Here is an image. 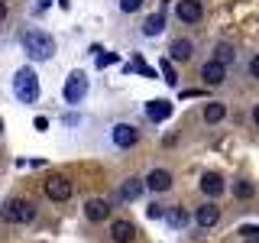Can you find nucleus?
Returning a JSON list of instances; mask_svg holds the SVG:
<instances>
[{"label": "nucleus", "mask_w": 259, "mask_h": 243, "mask_svg": "<svg viewBox=\"0 0 259 243\" xmlns=\"http://www.w3.org/2000/svg\"><path fill=\"white\" fill-rule=\"evenodd\" d=\"M240 237L246 240V243H259V227H256V224H246V227H240Z\"/></svg>", "instance_id": "obj_21"}, {"label": "nucleus", "mask_w": 259, "mask_h": 243, "mask_svg": "<svg viewBox=\"0 0 259 243\" xmlns=\"http://www.w3.org/2000/svg\"><path fill=\"white\" fill-rule=\"evenodd\" d=\"M65 101L68 104H81L84 101V94H88V75L84 71H71L68 81H65Z\"/></svg>", "instance_id": "obj_3"}, {"label": "nucleus", "mask_w": 259, "mask_h": 243, "mask_svg": "<svg viewBox=\"0 0 259 243\" xmlns=\"http://www.w3.org/2000/svg\"><path fill=\"white\" fill-rule=\"evenodd\" d=\"M146 117L156 120V124H162V120L172 117V104H168V101H149V104H146Z\"/></svg>", "instance_id": "obj_15"}, {"label": "nucleus", "mask_w": 259, "mask_h": 243, "mask_svg": "<svg viewBox=\"0 0 259 243\" xmlns=\"http://www.w3.org/2000/svg\"><path fill=\"white\" fill-rule=\"evenodd\" d=\"M191 55H194L191 39H175V43L168 46V62H188Z\"/></svg>", "instance_id": "obj_14"}, {"label": "nucleus", "mask_w": 259, "mask_h": 243, "mask_svg": "<svg viewBox=\"0 0 259 243\" xmlns=\"http://www.w3.org/2000/svg\"><path fill=\"white\" fill-rule=\"evenodd\" d=\"M143 185L149 191H168L172 188V172H168V169H152V172L143 178Z\"/></svg>", "instance_id": "obj_9"}, {"label": "nucleus", "mask_w": 259, "mask_h": 243, "mask_svg": "<svg viewBox=\"0 0 259 243\" xmlns=\"http://www.w3.org/2000/svg\"><path fill=\"white\" fill-rule=\"evenodd\" d=\"M162 29H165V16H162V13L146 16V23H143V36H159Z\"/></svg>", "instance_id": "obj_18"}, {"label": "nucleus", "mask_w": 259, "mask_h": 243, "mask_svg": "<svg viewBox=\"0 0 259 243\" xmlns=\"http://www.w3.org/2000/svg\"><path fill=\"white\" fill-rule=\"evenodd\" d=\"M159 65H162V75H165V81H168V85H172V88H175V85H178V75H175V68H172V62H168V59H162Z\"/></svg>", "instance_id": "obj_23"}, {"label": "nucleus", "mask_w": 259, "mask_h": 243, "mask_svg": "<svg viewBox=\"0 0 259 243\" xmlns=\"http://www.w3.org/2000/svg\"><path fill=\"white\" fill-rule=\"evenodd\" d=\"M198 185H201V191H204L210 201H214V198H221V194H224V188H227V185H224V178L217 175V172H204Z\"/></svg>", "instance_id": "obj_12"}, {"label": "nucleus", "mask_w": 259, "mask_h": 243, "mask_svg": "<svg viewBox=\"0 0 259 243\" xmlns=\"http://www.w3.org/2000/svg\"><path fill=\"white\" fill-rule=\"evenodd\" d=\"M4 20H7V4L0 0V23H4Z\"/></svg>", "instance_id": "obj_30"}, {"label": "nucleus", "mask_w": 259, "mask_h": 243, "mask_svg": "<svg viewBox=\"0 0 259 243\" xmlns=\"http://www.w3.org/2000/svg\"><path fill=\"white\" fill-rule=\"evenodd\" d=\"M110 240L113 243H133L136 240V227L130 221H113L110 224Z\"/></svg>", "instance_id": "obj_13"}, {"label": "nucleus", "mask_w": 259, "mask_h": 243, "mask_svg": "<svg viewBox=\"0 0 259 243\" xmlns=\"http://www.w3.org/2000/svg\"><path fill=\"white\" fill-rule=\"evenodd\" d=\"M13 94H16V101H23V104H36V97H39V78H36V71H32V68H16V75H13Z\"/></svg>", "instance_id": "obj_2"}, {"label": "nucleus", "mask_w": 259, "mask_h": 243, "mask_svg": "<svg viewBox=\"0 0 259 243\" xmlns=\"http://www.w3.org/2000/svg\"><path fill=\"white\" fill-rule=\"evenodd\" d=\"M249 78H256V81H259V52L253 55V59H249Z\"/></svg>", "instance_id": "obj_27"}, {"label": "nucleus", "mask_w": 259, "mask_h": 243, "mask_svg": "<svg viewBox=\"0 0 259 243\" xmlns=\"http://www.w3.org/2000/svg\"><path fill=\"white\" fill-rule=\"evenodd\" d=\"M214 59L221 62V65H230L233 59H237V52H233V49L227 46V43H217V49H214Z\"/></svg>", "instance_id": "obj_20"}, {"label": "nucleus", "mask_w": 259, "mask_h": 243, "mask_svg": "<svg viewBox=\"0 0 259 243\" xmlns=\"http://www.w3.org/2000/svg\"><path fill=\"white\" fill-rule=\"evenodd\" d=\"M224 78H227V65H221L217 59H207L204 65H201V81H204L207 88L224 85Z\"/></svg>", "instance_id": "obj_6"}, {"label": "nucleus", "mask_w": 259, "mask_h": 243, "mask_svg": "<svg viewBox=\"0 0 259 243\" xmlns=\"http://www.w3.org/2000/svg\"><path fill=\"white\" fill-rule=\"evenodd\" d=\"M253 124L259 127V104H256V107H253Z\"/></svg>", "instance_id": "obj_31"}, {"label": "nucleus", "mask_w": 259, "mask_h": 243, "mask_svg": "<svg viewBox=\"0 0 259 243\" xmlns=\"http://www.w3.org/2000/svg\"><path fill=\"white\" fill-rule=\"evenodd\" d=\"M201 117H204V124H221V120L227 117V104H221V101H207Z\"/></svg>", "instance_id": "obj_17"}, {"label": "nucleus", "mask_w": 259, "mask_h": 243, "mask_svg": "<svg viewBox=\"0 0 259 243\" xmlns=\"http://www.w3.org/2000/svg\"><path fill=\"white\" fill-rule=\"evenodd\" d=\"M120 55L117 52H104V55H97V68H107V65H113Z\"/></svg>", "instance_id": "obj_24"}, {"label": "nucleus", "mask_w": 259, "mask_h": 243, "mask_svg": "<svg viewBox=\"0 0 259 243\" xmlns=\"http://www.w3.org/2000/svg\"><path fill=\"white\" fill-rule=\"evenodd\" d=\"M84 217H88V221H94V224L107 221V217H110V201H104V198H91V201L84 205Z\"/></svg>", "instance_id": "obj_11"}, {"label": "nucleus", "mask_w": 259, "mask_h": 243, "mask_svg": "<svg viewBox=\"0 0 259 243\" xmlns=\"http://www.w3.org/2000/svg\"><path fill=\"white\" fill-rule=\"evenodd\" d=\"M143 7V0H120V10L123 13H136Z\"/></svg>", "instance_id": "obj_25"}, {"label": "nucleus", "mask_w": 259, "mask_h": 243, "mask_svg": "<svg viewBox=\"0 0 259 243\" xmlns=\"http://www.w3.org/2000/svg\"><path fill=\"white\" fill-rule=\"evenodd\" d=\"M46 198L49 201H68L71 198V182L65 175H52L46 182Z\"/></svg>", "instance_id": "obj_5"}, {"label": "nucleus", "mask_w": 259, "mask_h": 243, "mask_svg": "<svg viewBox=\"0 0 259 243\" xmlns=\"http://www.w3.org/2000/svg\"><path fill=\"white\" fill-rule=\"evenodd\" d=\"M146 214H149V217H152V221H159V217H162V214H165V211H162V205H149V211H146Z\"/></svg>", "instance_id": "obj_28"}, {"label": "nucleus", "mask_w": 259, "mask_h": 243, "mask_svg": "<svg viewBox=\"0 0 259 243\" xmlns=\"http://www.w3.org/2000/svg\"><path fill=\"white\" fill-rule=\"evenodd\" d=\"M172 224H175V227H185V224H188V214H185L182 208H175V211H172Z\"/></svg>", "instance_id": "obj_26"}, {"label": "nucleus", "mask_w": 259, "mask_h": 243, "mask_svg": "<svg viewBox=\"0 0 259 243\" xmlns=\"http://www.w3.org/2000/svg\"><path fill=\"white\" fill-rule=\"evenodd\" d=\"M32 217H36V205L26 198H13L10 205H7V221L10 224H29Z\"/></svg>", "instance_id": "obj_4"}, {"label": "nucleus", "mask_w": 259, "mask_h": 243, "mask_svg": "<svg viewBox=\"0 0 259 243\" xmlns=\"http://www.w3.org/2000/svg\"><path fill=\"white\" fill-rule=\"evenodd\" d=\"M217 221H221V208L214 205V201H204L198 211H194V224L201 227V230H207V227H214Z\"/></svg>", "instance_id": "obj_8"}, {"label": "nucleus", "mask_w": 259, "mask_h": 243, "mask_svg": "<svg viewBox=\"0 0 259 243\" xmlns=\"http://www.w3.org/2000/svg\"><path fill=\"white\" fill-rule=\"evenodd\" d=\"M175 13H178V20H182V23H201L204 7H201V0H178Z\"/></svg>", "instance_id": "obj_7"}, {"label": "nucleus", "mask_w": 259, "mask_h": 243, "mask_svg": "<svg viewBox=\"0 0 259 243\" xmlns=\"http://www.w3.org/2000/svg\"><path fill=\"white\" fill-rule=\"evenodd\" d=\"M126 71H140V75H146V78H156V71L149 68V65H146L143 59H136L133 65H126Z\"/></svg>", "instance_id": "obj_22"}, {"label": "nucleus", "mask_w": 259, "mask_h": 243, "mask_svg": "<svg viewBox=\"0 0 259 243\" xmlns=\"http://www.w3.org/2000/svg\"><path fill=\"white\" fill-rule=\"evenodd\" d=\"M59 4H62V7H65V10H68V0H59Z\"/></svg>", "instance_id": "obj_32"}, {"label": "nucleus", "mask_w": 259, "mask_h": 243, "mask_svg": "<svg viewBox=\"0 0 259 243\" xmlns=\"http://www.w3.org/2000/svg\"><path fill=\"white\" fill-rule=\"evenodd\" d=\"M110 136H113V143H117L120 149H130V146H136V140H140V130L130 127V124H117Z\"/></svg>", "instance_id": "obj_10"}, {"label": "nucleus", "mask_w": 259, "mask_h": 243, "mask_svg": "<svg viewBox=\"0 0 259 243\" xmlns=\"http://www.w3.org/2000/svg\"><path fill=\"white\" fill-rule=\"evenodd\" d=\"M143 188H146L143 178H126V182L120 185V201H136L143 194Z\"/></svg>", "instance_id": "obj_16"}, {"label": "nucleus", "mask_w": 259, "mask_h": 243, "mask_svg": "<svg viewBox=\"0 0 259 243\" xmlns=\"http://www.w3.org/2000/svg\"><path fill=\"white\" fill-rule=\"evenodd\" d=\"M32 127L42 133V130H49V120H46V117H36V120H32Z\"/></svg>", "instance_id": "obj_29"}, {"label": "nucleus", "mask_w": 259, "mask_h": 243, "mask_svg": "<svg viewBox=\"0 0 259 243\" xmlns=\"http://www.w3.org/2000/svg\"><path fill=\"white\" fill-rule=\"evenodd\" d=\"M233 194H237L240 201H249V198L256 194V185L246 182V178H237V182H233Z\"/></svg>", "instance_id": "obj_19"}, {"label": "nucleus", "mask_w": 259, "mask_h": 243, "mask_svg": "<svg viewBox=\"0 0 259 243\" xmlns=\"http://www.w3.org/2000/svg\"><path fill=\"white\" fill-rule=\"evenodd\" d=\"M23 49H26V52H29V59H52V55H55V39L52 36H49V32H42V29H26V32H23Z\"/></svg>", "instance_id": "obj_1"}]
</instances>
